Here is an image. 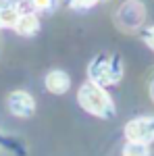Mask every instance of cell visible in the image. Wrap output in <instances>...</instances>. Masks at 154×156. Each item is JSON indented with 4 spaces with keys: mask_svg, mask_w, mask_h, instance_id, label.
<instances>
[{
    "mask_svg": "<svg viewBox=\"0 0 154 156\" xmlns=\"http://www.w3.org/2000/svg\"><path fill=\"white\" fill-rule=\"evenodd\" d=\"M77 102L85 112L94 115L98 119L108 121L115 119V115H117V106H115L110 94L104 87H98L90 81H83L81 87L77 90Z\"/></svg>",
    "mask_w": 154,
    "mask_h": 156,
    "instance_id": "obj_1",
    "label": "cell"
},
{
    "mask_svg": "<svg viewBox=\"0 0 154 156\" xmlns=\"http://www.w3.org/2000/svg\"><path fill=\"white\" fill-rule=\"evenodd\" d=\"M123 73H125V69H123L121 56L100 52L88 65V81L106 90L108 85H117L123 79Z\"/></svg>",
    "mask_w": 154,
    "mask_h": 156,
    "instance_id": "obj_2",
    "label": "cell"
},
{
    "mask_svg": "<svg viewBox=\"0 0 154 156\" xmlns=\"http://www.w3.org/2000/svg\"><path fill=\"white\" fill-rule=\"evenodd\" d=\"M146 6H144V2L140 0H125L121 6L117 9L115 12V25H117L121 31H135V29H140L146 21Z\"/></svg>",
    "mask_w": 154,
    "mask_h": 156,
    "instance_id": "obj_3",
    "label": "cell"
},
{
    "mask_svg": "<svg viewBox=\"0 0 154 156\" xmlns=\"http://www.w3.org/2000/svg\"><path fill=\"white\" fill-rule=\"evenodd\" d=\"M125 137L129 144L148 146L154 142V117H138L125 125Z\"/></svg>",
    "mask_w": 154,
    "mask_h": 156,
    "instance_id": "obj_4",
    "label": "cell"
},
{
    "mask_svg": "<svg viewBox=\"0 0 154 156\" xmlns=\"http://www.w3.org/2000/svg\"><path fill=\"white\" fill-rule=\"evenodd\" d=\"M6 106L17 119H31L36 115V100L25 90H13L6 96Z\"/></svg>",
    "mask_w": 154,
    "mask_h": 156,
    "instance_id": "obj_5",
    "label": "cell"
},
{
    "mask_svg": "<svg viewBox=\"0 0 154 156\" xmlns=\"http://www.w3.org/2000/svg\"><path fill=\"white\" fill-rule=\"evenodd\" d=\"M23 12L21 0H0V29H15Z\"/></svg>",
    "mask_w": 154,
    "mask_h": 156,
    "instance_id": "obj_6",
    "label": "cell"
},
{
    "mask_svg": "<svg viewBox=\"0 0 154 156\" xmlns=\"http://www.w3.org/2000/svg\"><path fill=\"white\" fill-rule=\"evenodd\" d=\"M44 85H46V90L50 94L63 96V94H67L69 87H71V77H69V73L63 71V69H54V71H50L46 77H44Z\"/></svg>",
    "mask_w": 154,
    "mask_h": 156,
    "instance_id": "obj_7",
    "label": "cell"
},
{
    "mask_svg": "<svg viewBox=\"0 0 154 156\" xmlns=\"http://www.w3.org/2000/svg\"><path fill=\"white\" fill-rule=\"evenodd\" d=\"M15 31H17L19 36H23V37L36 36L38 31H40V17L31 11H25L23 15L19 17L17 25H15Z\"/></svg>",
    "mask_w": 154,
    "mask_h": 156,
    "instance_id": "obj_8",
    "label": "cell"
},
{
    "mask_svg": "<svg viewBox=\"0 0 154 156\" xmlns=\"http://www.w3.org/2000/svg\"><path fill=\"white\" fill-rule=\"evenodd\" d=\"M123 156H150V150L148 146H142V144H125L123 148Z\"/></svg>",
    "mask_w": 154,
    "mask_h": 156,
    "instance_id": "obj_9",
    "label": "cell"
},
{
    "mask_svg": "<svg viewBox=\"0 0 154 156\" xmlns=\"http://www.w3.org/2000/svg\"><path fill=\"white\" fill-rule=\"evenodd\" d=\"M67 2H69V6L75 9V11H88V9H92V6L104 2V0H67Z\"/></svg>",
    "mask_w": 154,
    "mask_h": 156,
    "instance_id": "obj_10",
    "label": "cell"
},
{
    "mask_svg": "<svg viewBox=\"0 0 154 156\" xmlns=\"http://www.w3.org/2000/svg\"><path fill=\"white\" fill-rule=\"evenodd\" d=\"M34 11H54L56 9V0H29Z\"/></svg>",
    "mask_w": 154,
    "mask_h": 156,
    "instance_id": "obj_11",
    "label": "cell"
},
{
    "mask_svg": "<svg viewBox=\"0 0 154 156\" xmlns=\"http://www.w3.org/2000/svg\"><path fill=\"white\" fill-rule=\"evenodd\" d=\"M142 40H144V44H146L150 50H154V25L146 27V29L142 31Z\"/></svg>",
    "mask_w": 154,
    "mask_h": 156,
    "instance_id": "obj_12",
    "label": "cell"
},
{
    "mask_svg": "<svg viewBox=\"0 0 154 156\" xmlns=\"http://www.w3.org/2000/svg\"><path fill=\"white\" fill-rule=\"evenodd\" d=\"M150 98L154 100V79H152V83H150Z\"/></svg>",
    "mask_w": 154,
    "mask_h": 156,
    "instance_id": "obj_13",
    "label": "cell"
}]
</instances>
